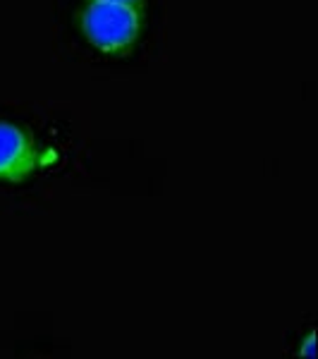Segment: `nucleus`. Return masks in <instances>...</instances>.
<instances>
[{
  "label": "nucleus",
  "mask_w": 318,
  "mask_h": 359,
  "mask_svg": "<svg viewBox=\"0 0 318 359\" xmlns=\"http://www.w3.org/2000/svg\"><path fill=\"white\" fill-rule=\"evenodd\" d=\"M86 46L111 60H125L137 50L144 32V10L123 3L86 0L74 15Z\"/></svg>",
  "instance_id": "nucleus-1"
},
{
  "label": "nucleus",
  "mask_w": 318,
  "mask_h": 359,
  "mask_svg": "<svg viewBox=\"0 0 318 359\" xmlns=\"http://www.w3.org/2000/svg\"><path fill=\"white\" fill-rule=\"evenodd\" d=\"M43 149L25 125L0 120V182L20 184L39 170Z\"/></svg>",
  "instance_id": "nucleus-2"
},
{
  "label": "nucleus",
  "mask_w": 318,
  "mask_h": 359,
  "mask_svg": "<svg viewBox=\"0 0 318 359\" xmlns=\"http://www.w3.org/2000/svg\"><path fill=\"white\" fill-rule=\"evenodd\" d=\"M101 3H123V5H132V8H139V10L146 8V0H101Z\"/></svg>",
  "instance_id": "nucleus-3"
},
{
  "label": "nucleus",
  "mask_w": 318,
  "mask_h": 359,
  "mask_svg": "<svg viewBox=\"0 0 318 359\" xmlns=\"http://www.w3.org/2000/svg\"><path fill=\"white\" fill-rule=\"evenodd\" d=\"M314 340H316V335L314 333H309V338H306V347H304V350H299V355H306V357H311V355H314Z\"/></svg>",
  "instance_id": "nucleus-4"
}]
</instances>
